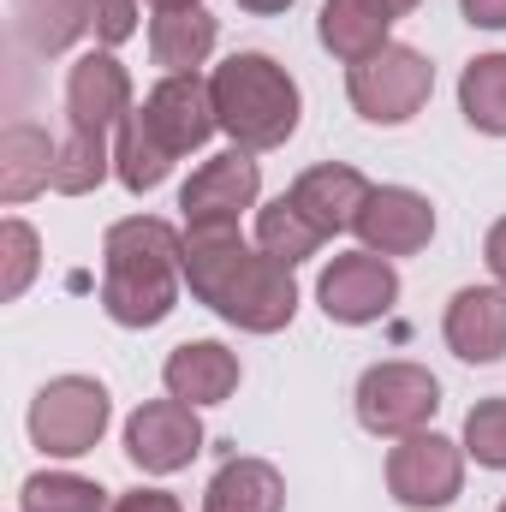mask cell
<instances>
[{
  "label": "cell",
  "instance_id": "cell-28",
  "mask_svg": "<svg viewBox=\"0 0 506 512\" xmlns=\"http://www.w3.org/2000/svg\"><path fill=\"white\" fill-rule=\"evenodd\" d=\"M465 459H477L483 471H506V393L495 399H477L465 411Z\"/></svg>",
  "mask_w": 506,
  "mask_h": 512
},
{
  "label": "cell",
  "instance_id": "cell-26",
  "mask_svg": "<svg viewBox=\"0 0 506 512\" xmlns=\"http://www.w3.org/2000/svg\"><path fill=\"white\" fill-rule=\"evenodd\" d=\"M108 489L78 471H30L18 483V512H108Z\"/></svg>",
  "mask_w": 506,
  "mask_h": 512
},
{
  "label": "cell",
  "instance_id": "cell-3",
  "mask_svg": "<svg viewBox=\"0 0 506 512\" xmlns=\"http://www.w3.org/2000/svg\"><path fill=\"white\" fill-rule=\"evenodd\" d=\"M209 96H215V120L233 137V149H286L292 131L304 120V90L298 78L274 60V54H227L215 72H209Z\"/></svg>",
  "mask_w": 506,
  "mask_h": 512
},
{
  "label": "cell",
  "instance_id": "cell-6",
  "mask_svg": "<svg viewBox=\"0 0 506 512\" xmlns=\"http://www.w3.org/2000/svg\"><path fill=\"white\" fill-rule=\"evenodd\" d=\"M352 411H358V429L376 435V441H405L417 429H435V411H441V382L411 364V358H381L370 364L358 387H352Z\"/></svg>",
  "mask_w": 506,
  "mask_h": 512
},
{
  "label": "cell",
  "instance_id": "cell-31",
  "mask_svg": "<svg viewBox=\"0 0 506 512\" xmlns=\"http://www.w3.org/2000/svg\"><path fill=\"white\" fill-rule=\"evenodd\" d=\"M471 30H506V0H459Z\"/></svg>",
  "mask_w": 506,
  "mask_h": 512
},
{
  "label": "cell",
  "instance_id": "cell-12",
  "mask_svg": "<svg viewBox=\"0 0 506 512\" xmlns=\"http://www.w3.org/2000/svg\"><path fill=\"white\" fill-rule=\"evenodd\" d=\"M137 114L149 120V131L185 161V155H197L221 120H215V96H209V78L203 72H161L155 84H149V96L137 102Z\"/></svg>",
  "mask_w": 506,
  "mask_h": 512
},
{
  "label": "cell",
  "instance_id": "cell-22",
  "mask_svg": "<svg viewBox=\"0 0 506 512\" xmlns=\"http://www.w3.org/2000/svg\"><path fill=\"white\" fill-rule=\"evenodd\" d=\"M179 167V155L149 131V120L131 108V120L114 131V179L126 185L131 197H149V191H161L167 185V173Z\"/></svg>",
  "mask_w": 506,
  "mask_h": 512
},
{
  "label": "cell",
  "instance_id": "cell-7",
  "mask_svg": "<svg viewBox=\"0 0 506 512\" xmlns=\"http://www.w3.org/2000/svg\"><path fill=\"white\" fill-rule=\"evenodd\" d=\"M387 495L411 512H441L465 495V441L417 429L387 447Z\"/></svg>",
  "mask_w": 506,
  "mask_h": 512
},
{
  "label": "cell",
  "instance_id": "cell-11",
  "mask_svg": "<svg viewBox=\"0 0 506 512\" xmlns=\"http://www.w3.org/2000/svg\"><path fill=\"white\" fill-rule=\"evenodd\" d=\"M131 108H137V84L114 48H90L66 66V126L108 137L131 120Z\"/></svg>",
  "mask_w": 506,
  "mask_h": 512
},
{
  "label": "cell",
  "instance_id": "cell-13",
  "mask_svg": "<svg viewBox=\"0 0 506 512\" xmlns=\"http://www.w3.org/2000/svg\"><path fill=\"white\" fill-rule=\"evenodd\" d=\"M429 239H435V203L423 191H411V185H376L370 191V203L358 215V245L364 251L399 262V256L429 251Z\"/></svg>",
  "mask_w": 506,
  "mask_h": 512
},
{
  "label": "cell",
  "instance_id": "cell-25",
  "mask_svg": "<svg viewBox=\"0 0 506 512\" xmlns=\"http://www.w3.org/2000/svg\"><path fill=\"white\" fill-rule=\"evenodd\" d=\"M108 173H114V143L108 137L78 126L60 131V149H54V191L60 197H90Z\"/></svg>",
  "mask_w": 506,
  "mask_h": 512
},
{
  "label": "cell",
  "instance_id": "cell-19",
  "mask_svg": "<svg viewBox=\"0 0 506 512\" xmlns=\"http://www.w3.org/2000/svg\"><path fill=\"white\" fill-rule=\"evenodd\" d=\"M221 42V18L209 6H173L149 18V60L161 72H203Z\"/></svg>",
  "mask_w": 506,
  "mask_h": 512
},
{
  "label": "cell",
  "instance_id": "cell-18",
  "mask_svg": "<svg viewBox=\"0 0 506 512\" xmlns=\"http://www.w3.org/2000/svg\"><path fill=\"white\" fill-rule=\"evenodd\" d=\"M393 6L387 0H322V18H316V42L340 60V66H358L381 54L393 42Z\"/></svg>",
  "mask_w": 506,
  "mask_h": 512
},
{
  "label": "cell",
  "instance_id": "cell-1",
  "mask_svg": "<svg viewBox=\"0 0 506 512\" xmlns=\"http://www.w3.org/2000/svg\"><path fill=\"white\" fill-rule=\"evenodd\" d=\"M185 292L239 334H280L298 316V280L286 262L256 251L239 227H185Z\"/></svg>",
  "mask_w": 506,
  "mask_h": 512
},
{
  "label": "cell",
  "instance_id": "cell-30",
  "mask_svg": "<svg viewBox=\"0 0 506 512\" xmlns=\"http://www.w3.org/2000/svg\"><path fill=\"white\" fill-rule=\"evenodd\" d=\"M108 512H185V507H179V495L137 483V489H126V495H114V507H108Z\"/></svg>",
  "mask_w": 506,
  "mask_h": 512
},
{
  "label": "cell",
  "instance_id": "cell-5",
  "mask_svg": "<svg viewBox=\"0 0 506 512\" xmlns=\"http://www.w3.org/2000/svg\"><path fill=\"white\" fill-rule=\"evenodd\" d=\"M346 96L370 126H411L435 96V60L411 42H387L381 54L346 66Z\"/></svg>",
  "mask_w": 506,
  "mask_h": 512
},
{
  "label": "cell",
  "instance_id": "cell-23",
  "mask_svg": "<svg viewBox=\"0 0 506 512\" xmlns=\"http://www.w3.org/2000/svg\"><path fill=\"white\" fill-rule=\"evenodd\" d=\"M459 114L483 137H506V48L465 60V72H459Z\"/></svg>",
  "mask_w": 506,
  "mask_h": 512
},
{
  "label": "cell",
  "instance_id": "cell-35",
  "mask_svg": "<svg viewBox=\"0 0 506 512\" xmlns=\"http://www.w3.org/2000/svg\"><path fill=\"white\" fill-rule=\"evenodd\" d=\"M387 6H393V18H405V12H417L423 0H387Z\"/></svg>",
  "mask_w": 506,
  "mask_h": 512
},
{
  "label": "cell",
  "instance_id": "cell-15",
  "mask_svg": "<svg viewBox=\"0 0 506 512\" xmlns=\"http://www.w3.org/2000/svg\"><path fill=\"white\" fill-rule=\"evenodd\" d=\"M441 340L459 364H501L506 358V286H459L441 310Z\"/></svg>",
  "mask_w": 506,
  "mask_h": 512
},
{
  "label": "cell",
  "instance_id": "cell-10",
  "mask_svg": "<svg viewBox=\"0 0 506 512\" xmlns=\"http://www.w3.org/2000/svg\"><path fill=\"white\" fill-rule=\"evenodd\" d=\"M120 441H126V459L143 471V477H173V471H185L197 453H203V417H197V405H185V399H143L137 411L126 417V429H120Z\"/></svg>",
  "mask_w": 506,
  "mask_h": 512
},
{
  "label": "cell",
  "instance_id": "cell-9",
  "mask_svg": "<svg viewBox=\"0 0 506 512\" xmlns=\"http://www.w3.org/2000/svg\"><path fill=\"white\" fill-rule=\"evenodd\" d=\"M316 304L328 322L340 328H370L399 304V268L376 251H340L322 274H316Z\"/></svg>",
  "mask_w": 506,
  "mask_h": 512
},
{
  "label": "cell",
  "instance_id": "cell-27",
  "mask_svg": "<svg viewBox=\"0 0 506 512\" xmlns=\"http://www.w3.org/2000/svg\"><path fill=\"white\" fill-rule=\"evenodd\" d=\"M36 274H42V233L24 215H6L0 221V304H18Z\"/></svg>",
  "mask_w": 506,
  "mask_h": 512
},
{
  "label": "cell",
  "instance_id": "cell-17",
  "mask_svg": "<svg viewBox=\"0 0 506 512\" xmlns=\"http://www.w3.org/2000/svg\"><path fill=\"white\" fill-rule=\"evenodd\" d=\"M54 149H60V137H48L36 120L0 126V203L6 209L54 191Z\"/></svg>",
  "mask_w": 506,
  "mask_h": 512
},
{
  "label": "cell",
  "instance_id": "cell-36",
  "mask_svg": "<svg viewBox=\"0 0 506 512\" xmlns=\"http://www.w3.org/2000/svg\"><path fill=\"white\" fill-rule=\"evenodd\" d=\"M495 512H506V501H501V507H495Z\"/></svg>",
  "mask_w": 506,
  "mask_h": 512
},
{
  "label": "cell",
  "instance_id": "cell-33",
  "mask_svg": "<svg viewBox=\"0 0 506 512\" xmlns=\"http://www.w3.org/2000/svg\"><path fill=\"white\" fill-rule=\"evenodd\" d=\"M298 0H239V12H251V18H274V12H292Z\"/></svg>",
  "mask_w": 506,
  "mask_h": 512
},
{
  "label": "cell",
  "instance_id": "cell-16",
  "mask_svg": "<svg viewBox=\"0 0 506 512\" xmlns=\"http://www.w3.org/2000/svg\"><path fill=\"white\" fill-rule=\"evenodd\" d=\"M239 382H245V364H239V352L221 346V340H185V346H173L167 364H161V387H167L173 399L197 405V411L227 405V399L239 393Z\"/></svg>",
  "mask_w": 506,
  "mask_h": 512
},
{
  "label": "cell",
  "instance_id": "cell-24",
  "mask_svg": "<svg viewBox=\"0 0 506 512\" xmlns=\"http://www.w3.org/2000/svg\"><path fill=\"white\" fill-rule=\"evenodd\" d=\"M256 251H268L274 262H286V268H298V262H310V256H322V233L304 221V209L280 191V197H268L262 209H256Z\"/></svg>",
  "mask_w": 506,
  "mask_h": 512
},
{
  "label": "cell",
  "instance_id": "cell-14",
  "mask_svg": "<svg viewBox=\"0 0 506 512\" xmlns=\"http://www.w3.org/2000/svg\"><path fill=\"white\" fill-rule=\"evenodd\" d=\"M370 191H376V185H370L352 161H316V167H304V173L286 185V197L304 209V221H310L322 239L358 233V215H364Z\"/></svg>",
  "mask_w": 506,
  "mask_h": 512
},
{
  "label": "cell",
  "instance_id": "cell-2",
  "mask_svg": "<svg viewBox=\"0 0 506 512\" xmlns=\"http://www.w3.org/2000/svg\"><path fill=\"white\" fill-rule=\"evenodd\" d=\"M185 298V227L126 215L102 233V310L114 328H161Z\"/></svg>",
  "mask_w": 506,
  "mask_h": 512
},
{
  "label": "cell",
  "instance_id": "cell-4",
  "mask_svg": "<svg viewBox=\"0 0 506 512\" xmlns=\"http://www.w3.org/2000/svg\"><path fill=\"white\" fill-rule=\"evenodd\" d=\"M108 423H114V393L96 376H54V382L36 387V399L24 411L30 447L42 459H84V453H96Z\"/></svg>",
  "mask_w": 506,
  "mask_h": 512
},
{
  "label": "cell",
  "instance_id": "cell-32",
  "mask_svg": "<svg viewBox=\"0 0 506 512\" xmlns=\"http://www.w3.org/2000/svg\"><path fill=\"white\" fill-rule=\"evenodd\" d=\"M483 262H489V280L495 286H506V215L483 233Z\"/></svg>",
  "mask_w": 506,
  "mask_h": 512
},
{
  "label": "cell",
  "instance_id": "cell-29",
  "mask_svg": "<svg viewBox=\"0 0 506 512\" xmlns=\"http://www.w3.org/2000/svg\"><path fill=\"white\" fill-rule=\"evenodd\" d=\"M137 6L143 0H90V36L96 48H120L137 36Z\"/></svg>",
  "mask_w": 506,
  "mask_h": 512
},
{
  "label": "cell",
  "instance_id": "cell-8",
  "mask_svg": "<svg viewBox=\"0 0 506 512\" xmlns=\"http://www.w3.org/2000/svg\"><path fill=\"white\" fill-rule=\"evenodd\" d=\"M262 209V167L251 149H215L179 185V227H239Z\"/></svg>",
  "mask_w": 506,
  "mask_h": 512
},
{
  "label": "cell",
  "instance_id": "cell-34",
  "mask_svg": "<svg viewBox=\"0 0 506 512\" xmlns=\"http://www.w3.org/2000/svg\"><path fill=\"white\" fill-rule=\"evenodd\" d=\"M173 6H203V0H149V12H173Z\"/></svg>",
  "mask_w": 506,
  "mask_h": 512
},
{
  "label": "cell",
  "instance_id": "cell-21",
  "mask_svg": "<svg viewBox=\"0 0 506 512\" xmlns=\"http://www.w3.org/2000/svg\"><path fill=\"white\" fill-rule=\"evenodd\" d=\"M6 6L30 54H66L90 36V0H6Z\"/></svg>",
  "mask_w": 506,
  "mask_h": 512
},
{
  "label": "cell",
  "instance_id": "cell-20",
  "mask_svg": "<svg viewBox=\"0 0 506 512\" xmlns=\"http://www.w3.org/2000/svg\"><path fill=\"white\" fill-rule=\"evenodd\" d=\"M203 512H286V477H280V465L251 459V453L227 459L209 477V489H203Z\"/></svg>",
  "mask_w": 506,
  "mask_h": 512
}]
</instances>
